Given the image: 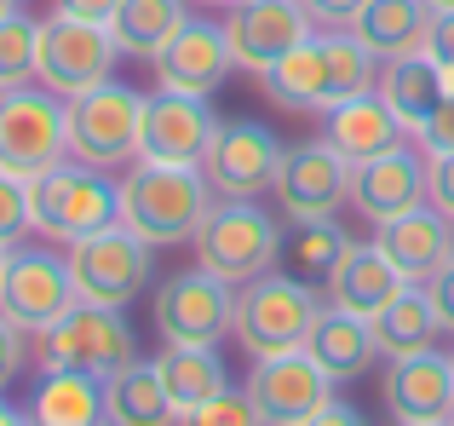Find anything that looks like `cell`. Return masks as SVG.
<instances>
[{"instance_id": "cell-12", "label": "cell", "mask_w": 454, "mask_h": 426, "mask_svg": "<svg viewBox=\"0 0 454 426\" xmlns=\"http://www.w3.org/2000/svg\"><path fill=\"white\" fill-rule=\"evenodd\" d=\"M75 305V277H69V254L52 248H12L6 282H0V312L23 328V335H46L58 317Z\"/></svg>"}, {"instance_id": "cell-36", "label": "cell", "mask_w": 454, "mask_h": 426, "mask_svg": "<svg viewBox=\"0 0 454 426\" xmlns=\"http://www.w3.org/2000/svg\"><path fill=\"white\" fill-rule=\"evenodd\" d=\"M23 363H29V335H23V328L0 312V392H6V386L23 375Z\"/></svg>"}, {"instance_id": "cell-15", "label": "cell", "mask_w": 454, "mask_h": 426, "mask_svg": "<svg viewBox=\"0 0 454 426\" xmlns=\"http://www.w3.org/2000/svg\"><path fill=\"white\" fill-rule=\"evenodd\" d=\"M351 162L328 145V138H305V145H288L277 168V213L282 219H322V213H340L351 202Z\"/></svg>"}, {"instance_id": "cell-6", "label": "cell", "mask_w": 454, "mask_h": 426, "mask_svg": "<svg viewBox=\"0 0 454 426\" xmlns=\"http://www.w3.org/2000/svg\"><path fill=\"white\" fill-rule=\"evenodd\" d=\"M145 99L150 92L127 87V81H104L92 92H75L69 104V162L87 168H133L138 162V133H145Z\"/></svg>"}, {"instance_id": "cell-20", "label": "cell", "mask_w": 454, "mask_h": 426, "mask_svg": "<svg viewBox=\"0 0 454 426\" xmlns=\"http://www.w3.org/2000/svg\"><path fill=\"white\" fill-rule=\"evenodd\" d=\"M420 202H426V150L414 145V138L397 145V150H386V156L356 162L351 208L363 213L368 225H386V219H397V213H409Z\"/></svg>"}, {"instance_id": "cell-45", "label": "cell", "mask_w": 454, "mask_h": 426, "mask_svg": "<svg viewBox=\"0 0 454 426\" xmlns=\"http://www.w3.org/2000/svg\"><path fill=\"white\" fill-rule=\"evenodd\" d=\"M196 6H219V12H231V6H236V0H196Z\"/></svg>"}, {"instance_id": "cell-47", "label": "cell", "mask_w": 454, "mask_h": 426, "mask_svg": "<svg viewBox=\"0 0 454 426\" xmlns=\"http://www.w3.org/2000/svg\"><path fill=\"white\" fill-rule=\"evenodd\" d=\"M6 259H12V248H0V282H6Z\"/></svg>"}, {"instance_id": "cell-18", "label": "cell", "mask_w": 454, "mask_h": 426, "mask_svg": "<svg viewBox=\"0 0 454 426\" xmlns=\"http://www.w3.org/2000/svg\"><path fill=\"white\" fill-rule=\"evenodd\" d=\"M150 69H155V87L213 99V92L231 81V69H236L231 41H224V23H213V18H184V23H178V29L161 41V52L150 58Z\"/></svg>"}, {"instance_id": "cell-5", "label": "cell", "mask_w": 454, "mask_h": 426, "mask_svg": "<svg viewBox=\"0 0 454 426\" xmlns=\"http://www.w3.org/2000/svg\"><path fill=\"white\" fill-rule=\"evenodd\" d=\"M322 312V288L288 277V271H259L254 282L236 288V328L231 340L247 358H277V351H300L310 323Z\"/></svg>"}, {"instance_id": "cell-25", "label": "cell", "mask_w": 454, "mask_h": 426, "mask_svg": "<svg viewBox=\"0 0 454 426\" xmlns=\"http://www.w3.org/2000/svg\"><path fill=\"white\" fill-rule=\"evenodd\" d=\"M104 421L110 426H178V409L161 386L155 358H127L115 375H104Z\"/></svg>"}, {"instance_id": "cell-22", "label": "cell", "mask_w": 454, "mask_h": 426, "mask_svg": "<svg viewBox=\"0 0 454 426\" xmlns=\"http://www.w3.org/2000/svg\"><path fill=\"white\" fill-rule=\"evenodd\" d=\"M322 138L356 168V162H368V156H386V150L409 145L414 133L397 122V110H391L380 92H356V99H340V104L322 110Z\"/></svg>"}, {"instance_id": "cell-50", "label": "cell", "mask_w": 454, "mask_h": 426, "mask_svg": "<svg viewBox=\"0 0 454 426\" xmlns=\"http://www.w3.org/2000/svg\"><path fill=\"white\" fill-rule=\"evenodd\" d=\"M449 426H454V415H449Z\"/></svg>"}, {"instance_id": "cell-3", "label": "cell", "mask_w": 454, "mask_h": 426, "mask_svg": "<svg viewBox=\"0 0 454 426\" xmlns=\"http://www.w3.org/2000/svg\"><path fill=\"white\" fill-rule=\"evenodd\" d=\"M277 242H282V213L265 208L259 196H213L207 219L190 236L196 265L224 277L231 288H242L259 271L277 265Z\"/></svg>"}, {"instance_id": "cell-51", "label": "cell", "mask_w": 454, "mask_h": 426, "mask_svg": "<svg viewBox=\"0 0 454 426\" xmlns=\"http://www.w3.org/2000/svg\"><path fill=\"white\" fill-rule=\"evenodd\" d=\"M104 426H110V421H104Z\"/></svg>"}, {"instance_id": "cell-33", "label": "cell", "mask_w": 454, "mask_h": 426, "mask_svg": "<svg viewBox=\"0 0 454 426\" xmlns=\"http://www.w3.org/2000/svg\"><path fill=\"white\" fill-rule=\"evenodd\" d=\"M35 46H41V18L12 6L0 18V92L35 81Z\"/></svg>"}, {"instance_id": "cell-46", "label": "cell", "mask_w": 454, "mask_h": 426, "mask_svg": "<svg viewBox=\"0 0 454 426\" xmlns=\"http://www.w3.org/2000/svg\"><path fill=\"white\" fill-rule=\"evenodd\" d=\"M426 6H432V12H454V0H426Z\"/></svg>"}, {"instance_id": "cell-35", "label": "cell", "mask_w": 454, "mask_h": 426, "mask_svg": "<svg viewBox=\"0 0 454 426\" xmlns=\"http://www.w3.org/2000/svg\"><path fill=\"white\" fill-rule=\"evenodd\" d=\"M35 231V213H29V179L0 168V248H18L23 236Z\"/></svg>"}, {"instance_id": "cell-27", "label": "cell", "mask_w": 454, "mask_h": 426, "mask_svg": "<svg viewBox=\"0 0 454 426\" xmlns=\"http://www.w3.org/2000/svg\"><path fill=\"white\" fill-rule=\"evenodd\" d=\"M351 242H356V236L345 231L333 213H322V219H282L277 271H288V277H300V282H310V288H322Z\"/></svg>"}, {"instance_id": "cell-16", "label": "cell", "mask_w": 454, "mask_h": 426, "mask_svg": "<svg viewBox=\"0 0 454 426\" xmlns=\"http://www.w3.org/2000/svg\"><path fill=\"white\" fill-rule=\"evenodd\" d=\"M317 35L305 0H236L224 12V41H231L236 69L247 75H265L277 58H288L300 41Z\"/></svg>"}, {"instance_id": "cell-43", "label": "cell", "mask_w": 454, "mask_h": 426, "mask_svg": "<svg viewBox=\"0 0 454 426\" xmlns=\"http://www.w3.org/2000/svg\"><path fill=\"white\" fill-rule=\"evenodd\" d=\"M300 426H368V415H363L356 404H340V398H333V404H322L317 415L300 421Z\"/></svg>"}, {"instance_id": "cell-1", "label": "cell", "mask_w": 454, "mask_h": 426, "mask_svg": "<svg viewBox=\"0 0 454 426\" xmlns=\"http://www.w3.org/2000/svg\"><path fill=\"white\" fill-rule=\"evenodd\" d=\"M374 81H380V58L368 52L351 29H317L310 41H300L288 58H277V64L259 75V92H265L277 110L322 115L340 99L374 92Z\"/></svg>"}, {"instance_id": "cell-32", "label": "cell", "mask_w": 454, "mask_h": 426, "mask_svg": "<svg viewBox=\"0 0 454 426\" xmlns=\"http://www.w3.org/2000/svg\"><path fill=\"white\" fill-rule=\"evenodd\" d=\"M184 18H190V0H121L110 18V35L121 46V58H155Z\"/></svg>"}, {"instance_id": "cell-26", "label": "cell", "mask_w": 454, "mask_h": 426, "mask_svg": "<svg viewBox=\"0 0 454 426\" xmlns=\"http://www.w3.org/2000/svg\"><path fill=\"white\" fill-rule=\"evenodd\" d=\"M374 92L397 110V122L409 127V133H420V127L432 122V110L449 99L454 87L443 81V69H437L426 52H403V58H386V64H380Z\"/></svg>"}, {"instance_id": "cell-29", "label": "cell", "mask_w": 454, "mask_h": 426, "mask_svg": "<svg viewBox=\"0 0 454 426\" xmlns=\"http://www.w3.org/2000/svg\"><path fill=\"white\" fill-rule=\"evenodd\" d=\"M23 415L29 426H104V381L81 369H41Z\"/></svg>"}, {"instance_id": "cell-41", "label": "cell", "mask_w": 454, "mask_h": 426, "mask_svg": "<svg viewBox=\"0 0 454 426\" xmlns=\"http://www.w3.org/2000/svg\"><path fill=\"white\" fill-rule=\"evenodd\" d=\"M363 6H368V0H305V12H310L317 29H351Z\"/></svg>"}, {"instance_id": "cell-23", "label": "cell", "mask_w": 454, "mask_h": 426, "mask_svg": "<svg viewBox=\"0 0 454 426\" xmlns=\"http://www.w3.org/2000/svg\"><path fill=\"white\" fill-rule=\"evenodd\" d=\"M397 288H403V271L386 259V248H380L374 236L345 248L340 265H333V277L322 282L328 305H340V312H356V317H374Z\"/></svg>"}, {"instance_id": "cell-40", "label": "cell", "mask_w": 454, "mask_h": 426, "mask_svg": "<svg viewBox=\"0 0 454 426\" xmlns=\"http://www.w3.org/2000/svg\"><path fill=\"white\" fill-rule=\"evenodd\" d=\"M426 300H432V312H437V323H443V335L454 340V259L443 271H432L426 277Z\"/></svg>"}, {"instance_id": "cell-17", "label": "cell", "mask_w": 454, "mask_h": 426, "mask_svg": "<svg viewBox=\"0 0 454 426\" xmlns=\"http://www.w3.org/2000/svg\"><path fill=\"white\" fill-rule=\"evenodd\" d=\"M247 398L265 415V426H300L310 421L322 404H333V375L317 358L300 351H277V358H254L247 375Z\"/></svg>"}, {"instance_id": "cell-9", "label": "cell", "mask_w": 454, "mask_h": 426, "mask_svg": "<svg viewBox=\"0 0 454 426\" xmlns=\"http://www.w3.org/2000/svg\"><path fill=\"white\" fill-rule=\"evenodd\" d=\"M155 335L167 346H224L236 328V288L213 271L190 265L155 282Z\"/></svg>"}, {"instance_id": "cell-37", "label": "cell", "mask_w": 454, "mask_h": 426, "mask_svg": "<svg viewBox=\"0 0 454 426\" xmlns=\"http://www.w3.org/2000/svg\"><path fill=\"white\" fill-rule=\"evenodd\" d=\"M414 145H420L426 156H454V92L432 110V122L414 133Z\"/></svg>"}, {"instance_id": "cell-8", "label": "cell", "mask_w": 454, "mask_h": 426, "mask_svg": "<svg viewBox=\"0 0 454 426\" xmlns=\"http://www.w3.org/2000/svg\"><path fill=\"white\" fill-rule=\"evenodd\" d=\"M127 358H138V335L115 305L75 300L46 335H35V363L41 369H81V375H115Z\"/></svg>"}, {"instance_id": "cell-49", "label": "cell", "mask_w": 454, "mask_h": 426, "mask_svg": "<svg viewBox=\"0 0 454 426\" xmlns=\"http://www.w3.org/2000/svg\"><path fill=\"white\" fill-rule=\"evenodd\" d=\"M432 426H449V421H432Z\"/></svg>"}, {"instance_id": "cell-19", "label": "cell", "mask_w": 454, "mask_h": 426, "mask_svg": "<svg viewBox=\"0 0 454 426\" xmlns=\"http://www.w3.org/2000/svg\"><path fill=\"white\" fill-rule=\"evenodd\" d=\"M391 421L397 426H432L454 415V358L437 346L409 351V358L386 363V381H380Z\"/></svg>"}, {"instance_id": "cell-44", "label": "cell", "mask_w": 454, "mask_h": 426, "mask_svg": "<svg viewBox=\"0 0 454 426\" xmlns=\"http://www.w3.org/2000/svg\"><path fill=\"white\" fill-rule=\"evenodd\" d=\"M0 426H29V415L18 404H6V392H0Z\"/></svg>"}, {"instance_id": "cell-24", "label": "cell", "mask_w": 454, "mask_h": 426, "mask_svg": "<svg viewBox=\"0 0 454 426\" xmlns=\"http://www.w3.org/2000/svg\"><path fill=\"white\" fill-rule=\"evenodd\" d=\"M305 351L333 375V386L363 381V375L380 363V346H374L368 317L340 312V305H322V312H317V323H310V335H305Z\"/></svg>"}, {"instance_id": "cell-48", "label": "cell", "mask_w": 454, "mask_h": 426, "mask_svg": "<svg viewBox=\"0 0 454 426\" xmlns=\"http://www.w3.org/2000/svg\"><path fill=\"white\" fill-rule=\"evenodd\" d=\"M12 6H18V0H0V18H6V12H12Z\"/></svg>"}, {"instance_id": "cell-42", "label": "cell", "mask_w": 454, "mask_h": 426, "mask_svg": "<svg viewBox=\"0 0 454 426\" xmlns=\"http://www.w3.org/2000/svg\"><path fill=\"white\" fill-rule=\"evenodd\" d=\"M115 6H121V0H52V12H64V18H81V23H110Z\"/></svg>"}, {"instance_id": "cell-7", "label": "cell", "mask_w": 454, "mask_h": 426, "mask_svg": "<svg viewBox=\"0 0 454 426\" xmlns=\"http://www.w3.org/2000/svg\"><path fill=\"white\" fill-rule=\"evenodd\" d=\"M69 162V104L41 81L0 92V168L35 179V173Z\"/></svg>"}, {"instance_id": "cell-21", "label": "cell", "mask_w": 454, "mask_h": 426, "mask_svg": "<svg viewBox=\"0 0 454 426\" xmlns=\"http://www.w3.org/2000/svg\"><path fill=\"white\" fill-rule=\"evenodd\" d=\"M374 242L386 248V259L403 271V282H426L432 271H443L454 259V219L437 213L432 202L397 213V219L374 225Z\"/></svg>"}, {"instance_id": "cell-28", "label": "cell", "mask_w": 454, "mask_h": 426, "mask_svg": "<svg viewBox=\"0 0 454 426\" xmlns=\"http://www.w3.org/2000/svg\"><path fill=\"white\" fill-rule=\"evenodd\" d=\"M368 328H374L380 363L409 358V351H426V346H437V335H443L432 300H426V282H403V288L391 294L374 317H368Z\"/></svg>"}, {"instance_id": "cell-31", "label": "cell", "mask_w": 454, "mask_h": 426, "mask_svg": "<svg viewBox=\"0 0 454 426\" xmlns=\"http://www.w3.org/2000/svg\"><path fill=\"white\" fill-rule=\"evenodd\" d=\"M155 369H161V386H167V398H173L178 421L231 386V369H224L219 346H167L161 358H155Z\"/></svg>"}, {"instance_id": "cell-39", "label": "cell", "mask_w": 454, "mask_h": 426, "mask_svg": "<svg viewBox=\"0 0 454 426\" xmlns=\"http://www.w3.org/2000/svg\"><path fill=\"white\" fill-rule=\"evenodd\" d=\"M426 202L454 219V156H426Z\"/></svg>"}, {"instance_id": "cell-52", "label": "cell", "mask_w": 454, "mask_h": 426, "mask_svg": "<svg viewBox=\"0 0 454 426\" xmlns=\"http://www.w3.org/2000/svg\"><path fill=\"white\" fill-rule=\"evenodd\" d=\"M449 358H454V351H449Z\"/></svg>"}, {"instance_id": "cell-13", "label": "cell", "mask_w": 454, "mask_h": 426, "mask_svg": "<svg viewBox=\"0 0 454 426\" xmlns=\"http://www.w3.org/2000/svg\"><path fill=\"white\" fill-rule=\"evenodd\" d=\"M282 156H288V145L265 122L242 115V122H219L207 156H201V173H207L213 196H270Z\"/></svg>"}, {"instance_id": "cell-30", "label": "cell", "mask_w": 454, "mask_h": 426, "mask_svg": "<svg viewBox=\"0 0 454 426\" xmlns=\"http://www.w3.org/2000/svg\"><path fill=\"white\" fill-rule=\"evenodd\" d=\"M426 29H432V6H426V0H368L351 23V35L380 64H386V58H403V52H420Z\"/></svg>"}, {"instance_id": "cell-14", "label": "cell", "mask_w": 454, "mask_h": 426, "mask_svg": "<svg viewBox=\"0 0 454 426\" xmlns=\"http://www.w3.org/2000/svg\"><path fill=\"white\" fill-rule=\"evenodd\" d=\"M213 133H219V110H213V99L155 87L150 99H145V133H138V162H167V168H201V156H207Z\"/></svg>"}, {"instance_id": "cell-10", "label": "cell", "mask_w": 454, "mask_h": 426, "mask_svg": "<svg viewBox=\"0 0 454 426\" xmlns=\"http://www.w3.org/2000/svg\"><path fill=\"white\" fill-rule=\"evenodd\" d=\"M115 64H121V46H115L110 23H81V18H41V46H35V81L52 87L58 99H75V92H92L104 81H115Z\"/></svg>"}, {"instance_id": "cell-38", "label": "cell", "mask_w": 454, "mask_h": 426, "mask_svg": "<svg viewBox=\"0 0 454 426\" xmlns=\"http://www.w3.org/2000/svg\"><path fill=\"white\" fill-rule=\"evenodd\" d=\"M426 58L443 69V81L454 87V12H432V29H426Z\"/></svg>"}, {"instance_id": "cell-11", "label": "cell", "mask_w": 454, "mask_h": 426, "mask_svg": "<svg viewBox=\"0 0 454 426\" xmlns=\"http://www.w3.org/2000/svg\"><path fill=\"white\" fill-rule=\"evenodd\" d=\"M155 248L138 242L127 225H110V231L87 236V242H69V277H75V300L92 305H138V294L150 288L155 277Z\"/></svg>"}, {"instance_id": "cell-4", "label": "cell", "mask_w": 454, "mask_h": 426, "mask_svg": "<svg viewBox=\"0 0 454 426\" xmlns=\"http://www.w3.org/2000/svg\"><path fill=\"white\" fill-rule=\"evenodd\" d=\"M29 213L46 242H87V236L121 225V185L87 162H58L29 179Z\"/></svg>"}, {"instance_id": "cell-2", "label": "cell", "mask_w": 454, "mask_h": 426, "mask_svg": "<svg viewBox=\"0 0 454 426\" xmlns=\"http://www.w3.org/2000/svg\"><path fill=\"white\" fill-rule=\"evenodd\" d=\"M121 225L150 248H178L196 236L213 208V185L201 168H167V162H133L121 173Z\"/></svg>"}, {"instance_id": "cell-34", "label": "cell", "mask_w": 454, "mask_h": 426, "mask_svg": "<svg viewBox=\"0 0 454 426\" xmlns=\"http://www.w3.org/2000/svg\"><path fill=\"white\" fill-rule=\"evenodd\" d=\"M178 426H265V415L254 409V398H247V386H224L219 398H207L201 409H190Z\"/></svg>"}]
</instances>
